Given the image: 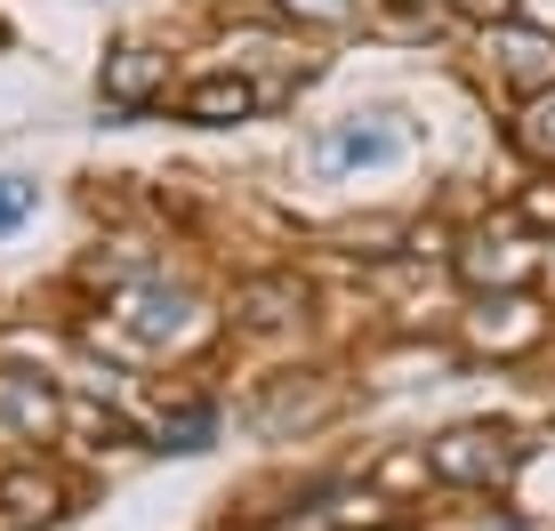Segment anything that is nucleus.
<instances>
[{"mask_svg": "<svg viewBox=\"0 0 555 531\" xmlns=\"http://www.w3.org/2000/svg\"><path fill=\"white\" fill-rule=\"evenodd\" d=\"M33 210H41V185L33 178H0V234H16Z\"/></svg>", "mask_w": 555, "mask_h": 531, "instance_id": "obj_14", "label": "nucleus"}, {"mask_svg": "<svg viewBox=\"0 0 555 531\" xmlns=\"http://www.w3.org/2000/svg\"><path fill=\"white\" fill-rule=\"evenodd\" d=\"M298 314H306V282L298 274H258V282L234 290V322L242 331H282V322H298Z\"/></svg>", "mask_w": 555, "mask_h": 531, "instance_id": "obj_8", "label": "nucleus"}, {"mask_svg": "<svg viewBox=\"0 0 555 531\" xmlns=\"http://www.w3.org/2000/svg\"><path fill=\"white\" fill-rule=\"evenodd\" d=\"M403 129H371L354 113V121H338V129H322V161L331 169H387V161H403Z\"/></svg>", "mask_w": 555, "mask_h": 531, "instance_id": "obj_7", "label": "nucleus"}, {"mask_svg": "<svg viewBox=\"0 0 555 531\" xmlns=\"http://www.w3.org/2000/svg\"><path fill=\"white\" fill-rule=\"evenodd\" d=\"M515 218L524 225H555V185H531V194L515 202Z\"/></svg>", "mask_w": 555, "mask_h": 531, "instance_id": "obj_15", "label": "nucleus"}, {"mask_svg": "<svg viewBox=\"0 0 555 531\" xmlns=\"http://www.w3.org/2000/svg\"><path fill=\"white\" fill-rule=\"evenodd\" d=\"M322 411H331V387H322L314 371H282L274 387L258 394L250 419H258V435H291V419L306 427V419H322Z\"/></svg>", "mask_w": 555, "mask_h": 531, "instance_id": "obj_6", "label": "nucleus"}, {"mask_svg": "<svg viewBox=\"0 0 555 531\" xmlns=\"http://www.w3.org/2000/svg\"><path fill=\"white\" fill-rule=\"evenodd\" d=\"M266 105V89H250L242 73H209V81L185 89V121H209V129H225V121H250V113Z\"/></svg>", "mask_w": 555, "mask_h": 531, "instance_id": "obj_9", "label": "nucleus"}, {"mask_svg": "<svg viewBox=\"0 0 555 531\" xmlns=\"http://www.w3.org/2000/svg\"><path fill=\"white\" fill-rule=\"evenodd\" d=\"M56 419H65V403H56L49 378H33V371H0V427H9V435L41 443V435H56Z\"/></svg>", "mask_w": 555, "mask_h": 531, "instance_id": "obj_4", "label": "nucleus"}, {"mask_svg": "<svg viewBox=\"0 0 555 531\" xmlns=\"http://www.w3.org/2000/svg\"><path fill=\"white\" fill-rule=\"evenodd\" d=\"M507 145H515L524 161L555 169V81H547V89H531V98L515 105V121H507Z\"/></svg>", "mask_w": 555, "mask_h": 531, "instance_id": "obj_11", "label": "nucleus"}, {"mask_svg": "<svg viewBox=\"0 0 555 531\" xmlns=\"http://www.w3.org/2000/svg\"><path fill=\"white\" fill-rule=\"evenodd\" d=\"M0 41H9V25H0Z\"/></svg>", "mask_w": 555, "mask_h": 531, "instance_id": "obj_18", "label": "nucleus"}, {"mask_svg": "<svg viewBox=\"0 0 555 531\" xmlns=\"http://www.w3.org/2000/svg\"><path fill=\"white\" fill-rule=\"evenodd\" d=\"M459 266H467L475 282H483V274H491V282H515V274L531 266V250H524L515 234H507V242H467V258H459Z\"/></svg>", "mask_w": 555, "mask_h": 531, "instance_id": "obj_12", "label": "nucleus"}, {"mask_svg": "<svg viewBox=\"0 0 555 531\" xmlns=\"http://www.w3.org/2000/svg\"><path fill=\"white\" fill-rule=\"evenodd\" d=\"M65 516V483L49 467H9L0 476V531H33V523H56Z\"/></svg>", "mask_w": 555, "mask_h": 531, "instance_id": "obj_5", "label": "nucleus"}, {"mask_svg": "<svg viewBox=\"0 0 555 531\" xmlns=\"http://www.w3.org/2000/svg\"><path fill=\"white\" fill-rule=\"evenodd\" d=\"M491 33V65L507 73V81H524V89H547L555 81V33H540V25H483Z\"/></svg>", "mask_w": 555, "mask_h": 531, "instance_id": "obj_3", "label": "nucleus"}, {"mask_svg": "<svg viewBox=\"0 0 555 531\" xmlns=\"http://www.w3.org/2000/svg\"><path fill=\"white\" fill-rule=\"evenodd\" d=\"M291 9H306V16H331V25H338V16H354V0H291Z\"/></svg>", "mask_w": 555, "mask_h": 531, "instance_id": "obj_17", "label": "nucleus"}, {"mask_svg": "<svg viewBox=\"0 0 555 531\" xmlns=\"http://www.w3.org/2000/svg\"><path fill=\"white\" fill-rule=\"evenodd\" d=\"M427 467L459 491H491V483H507L515 467H524V443H515L507 427H451V435H435Z\"/></svg>", "mask_w": 555, "mask_h": 531, "instance_id": "obj_1", "label": "nucleus"}, {"mask_svg": "<svg viewBox=\"0 0 555 531\" xmlns=\"http://www.w3.org/2000/svg\"><path fill=\"white\" fill-rule=\"evenodd\" d=\"M209 435H218V411L185 403L178 419H162V451H209Z\"/></svg>", "mask_w": 555, "mask_h": 531, "instance_id": "obj_13", "label": "nucleus"}, {"mask_svg": "<svg viewBox=\"0 0 555 531\" xmlns=\"http://www.w3.org/2000/svg\"><path fill=\"white\" fill-rule=\"evenodd\" d=\"M121 331L138 338V347H169V338L185 331V290H162V282H145V290L121 307Z\"/></svg>", "mask_w": 555, "mask_h": 531, "instance_id": "obj_10", "label": "nucleus"}, {"mask_svg": "<svg viewBox=\"0 0 555 531\" xmlns=\"http://www.w3.org/2000/svg\"><path fill=\"white\" fill-rule=\"evenodd\" d=\"M443 9L475 16V25H507V16H515V0H443Z\"/></svg>", "mask_w": 555, "mask_h": 531, "instance_id": "obj_16", "label": "nucleus"}, {"mask_svg": "<svg viewBox=\"0 0 555 531\" xmlns=\"http://www.w3.org/2000/svg\"><path fill=\"white\" fill-rule=\"evenodd\" d=\"M169 89V56L162 49H145V41H121V49H105V73H98V98L105 113H121V121H138V113L153 105Z\"/></svg>", "mask_w": 555, "mask_h": 531, "instance_id": "obj_2", "label": "nucleus"}]
</instances>
